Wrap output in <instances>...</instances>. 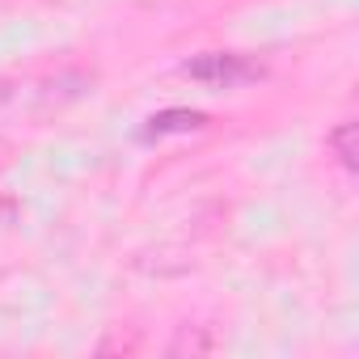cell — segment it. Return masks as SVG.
<instances>
[{"label":"cell","mask_w":359,"mask_h":359,"mask_svg":"<svg viewBox=\"0 0 359 359\" xmlns=\"http://www.w3.org/2000/svg\"><path fill=\"white\" fill-rule=\"evenodd\" d=\"M325 144H330V152L338 156V165H342L346 173H359V123H355V118L338 123V127L325 135Z\"/></svg>","instance_id":"obj_3"},{"label":"cell","mask_w":359,"mask_h":359,"mask_svg":"<svg viewBox=\"0 0 359 359\" xmlns=\"http://www.w3.org/2000/svg\"><path fill=\"white\" fill-rule=\"evenodd\" d=\"M199 127H208V114H199V110H161V114L148 118L144 140H161V135H173V131H199Z\"/></svg>","instance_id":"obj_2"},{"label":"cell","mask_w":359,"mask_h":359,"mask_svg":"<svg viewBox=\"0 0 359 359\" xmlns=\"http://www.w3.org/2000/svg\"><path fill=\"white\" fill-rule=\"evenodd\" d=\"M182 72L191 81H203V85H216V89H229V85H241V81H254L262 76V64L237 55V51H208L199 60H187Z\"/></svg>","instance_id":"obj_1"},{"label":"cell","mask_w":359,"mask_h":359,"mask_svg":"<svg viewBox=\"0 0 359 359\" xmlns=\"http://www.w3.org/2000/svg\"><path fill=\"white\" fill-rule=\"evenodd\" d=\"M9 161H13V144L0 140V169H9Z\"/></svg>","instance_id":"obj_5"},{"label":"cell","mask_w":359,"mask_h":359,"mask_svg":"<svg viewBox=\"0 0 359 359\" xmlns=\"http://www.w3.org/2000/svg\"><path fill=\"white\" fill-rule=\"evenodd\" d=\"M9 97H13V85H9V81H0V110L9 106Z\"/></svg>","instance_id":"obj_6"},{"label":"cell","mask_w":359,"mask_h":359,"mask_svg":"<svg viewBox=\"0 0 359 359\" xmlns=\"http://www.w3.org/2000/svg\"><path fill=\"white\" fill-rule=\"evenodd\" d=\"M220 346V338L212 334V325H182L169 342V355H212Z\"/></svg>","instance_id":"obj_4"}]
</instances>
